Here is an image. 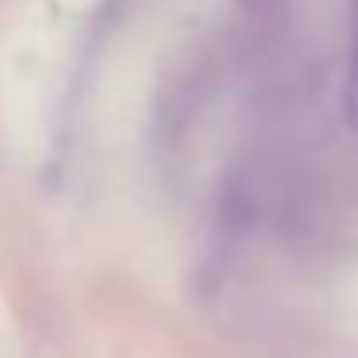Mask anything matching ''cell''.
<instances>
[{"instance_id": "6da1fadb", "label": "cell", "mask_w": 358, "mask_h": 358, "mask_svg": "<svg viewBox=\"0 0 358 358\" xmlns=\"http://www.w3.org/2000/svg\"><path fill=\"white\" fill-rule=\"evenodd\" d=\"M343 116H347V124L358 131V47H355V58H350V70H347V89H343Z\"/></svg>"}]
</instances>
